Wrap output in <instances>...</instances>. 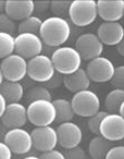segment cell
Segmentation results:
<instances>
[{"mask_svg":"<svg viewBox=\"0 0 124 159\" xmlns=\"http://www.w3.org/2000/svg\"><path fill=\"white\" fill-rule=\"evenodd\" d=\"M39 36L46 45L60 47L71 36V27L66 19L52 16L42 22Z\"/></svg>","mask_w":124,"mask_h":159,"instance_id":"obj_1","label":"cell"},{"mask_svg":"<svg viewBox=\"0 0 124 159\" xmlns=\"http://www.w3.org/2000/svg\"><path fill=\"white\" fill-rule=\"evenodd\" d=\"M51 61L55 69L63 76L74 73L80 69L82 59L75 47L60 46L51 55Z\"/></svg>","mask_w":124,"mask_h":159,"instance_id":"obj_2","label":"cell"},{"mask_svg":"<svg viewBox=\"0 0 124 159\" xmlns=\"http://www.w3.org/2000/svg\"><path fill=\"white\" fill-rule=\"evenodd\" d=\"M28 120L36 127L48 126L56 119V110L52 101L37 100L31 102L27 107Z\"/></svg>","mask_w":124,"mask_h":159,"instance_id":"obj_3","label":"cell"},{"mask_svg":"<svg viewBox=\"0 0 124 159\" xmlns=\"http://www.w3.org/2000/svg\"><path fill=\"white\" fill-rule=\"evenodd\" d=\"M69 18L74 25L86 27L98 18V5L95 0H72L69 8Z\"/></svg>","mask_w":124,"mask_h":159,"instance_id":"obj_4","label":"cell"},{"mask_svg":"<svg viewBox=\"0 0 124 159\" xmlns=\"http://www.w3.org/2000/svg\"><path fill=\"white\" fill-rule=\"evenodd\" d=\"M71 104L74 113L80 117L89 118L100 109V100L95 91L85 89L74 93Z\"/></svg>","mask_w":124,"mask_h":159,"instance_id":"obj_5","label":"cell"},{"mask_svg":"<svg viewBox=\"0 0 124 159\" xmlns=\"http://www.w3.org/2000/svg\"><path fill=\"white\" fill-rule=\"evenodd\" d=\"M55 69L49 57L39 55L28 61V75L32 80L46 83L55 76Z\"/></svg>","mask_w":124,"mask_h":159,"instance_id":"obj_6","label":"cell"},{"mask_svg":"<svg viewBox=\"0 0 124 159\" xmlns=\"http://www.w3.org/2000/svg\"><path fill=\"white\" fill-rule=\"evenodd\" d=\"M0 69L5 80L20 82L28 73V61L15 52L1 61Z\"/></svg>","mask_w":124,"mask_h":159,"instance_id":"obj_7","label":"cell"},{"mask_svg":"<svg viewBox=\"0 0 124 159\" xmlns=\"http://www.w3.org/2000/svg\"><path fill=\"white\" fill-rule=\"evenodd\" d=\"M85 70L90 81L103 83L111 81L115 71V66L111 60L100 56L89 61Z\"/></svg>","mask_w":124,"mask_h":159,"instance_id":"obj_8","label":"cell"},{"mask_svg":"<svg viewBox=\"0 0 124 159\" xmlns=\"http://www.w3.org/2000/svg\"><path fill=\"white\" fill-rule=\"evenodd\" d=\"M75 48L82 60L91 61L102 56L104 44L100 40L98 35L93 33H84L76 39Z\"/></svg>","mask_w":124,"mask_h":159,"instance_id":"obj_9","label":"cell"},{"mask_svg":"<svg viewBox=\"0 0 124 159\" xmlns=\"http://www.w3.org/2000/svg\"><path fill=\"white\" fill-rule=\"evenodd\" d=\"M43 42L39 35L22 33L16 36V49L15 52L23 57L26 60L41 55Z\"/></svg>","mask_w":124,"mask_h":159,"instance_id":"obj_10","label":"cell"},{"mask_svg":"<svg viewBox=\"0 0 124 159\" xmlns=\"http://www.w3.org/2000/svg\"><path fill=\"white\" fill-rule=\"evenodd\" d=\"M4 143L18 155L27 154L33 147L31 134L22 127L9 129L4 136Z\"/></svg>","mask_w":124,"mask_h":159,"instance_id":"obj_11","label":"cell"},{"mask_svg":"<svg viewBox=\"0 0 124 159\" xmlns=\"http://www.w3.org/2000/svg\"><path fill=\"white\" fill-rule=\"evenodd\" d=\"M100 134L110 142L124 139V118L119 113H108L100 127Z\"/></svg>","mask_w":124,"mask_h":159,"instance_id":"obj_12","label":"cell"},{"mask_svg":"<svg viewBox=\"0 0 124 159\" xmlns=\"http://www.w3.org/2000/svg\"><path fill=\"white\" fill-rule=\"evenodd\" d=\"M33 147L40 152H47L55 149L59 144L58 133L55 127L50 126H38L35 127L31 133Z\"/></svg>","mask_w":124,"mask_h":159,"instance_id":"obj_13","label":"cell"},{"mask_svg":"<svg viewBox=\"0 0 124 159\" xmlns=\"http://www.w3.org/2000/svg\"><path fill=\"white\" fill-rule=\"evenodd\" d=\"M56 133H58L59 144L66 150L79 146L83 138L82 129L78 124L73 121L59 124Z\"/></svg>","mask_w":124,"mask_h":159,"instance_id":"obj_14","label":"cell"},{"mask_svg":"<svg viewBox=\"0 0 124 159\" xmlns=\"http://www.w3.org/2000/svg\"><path fill=\"white\" fill-rule=\"evenodd\" d=\"M96 35L103 44L117 46L124 37V27L120 22H103Z\"/></svg>","mask_w":124,"mask_h":159,"instance_id":"obj_15","label":"cell"},{"mask_svg":"<svg viewBox=\"0 0 124 159\" xmlns=\"http://www.w3.org/2000/svg\"><path fill=\"white\" fill-rule=\"evenodd\" d=\"M1 120L3 125L9 129L23 127L28 121L27 108L20 102L7 104V107H6Z\"/></svg>","mask_w":124,"mask_h":159,"instance_id":"obj_16","label":"cell"},{"mask_svg":"<svg viewBox=\"0 0 124 159\" xmlns=\"http://www.w3.org/2000/svg\"><path fill=\"white\" fill-rule=\"evenodd\" d=\"M96 5L104 22H119L124 16V0H98Z\"/></svg>","mask_w":124,"mask_h":159,"instance_id":"obj_17","label":"cell"},{"mask_svg":"<svg viewBox=\"0 0 124 159\" xmlns=\"http://www.w3.org/2000/svg\"><path fill=\"white\" fill-rule=\"evenodd\" d=\"M35 11L33 0H6L5 13L13 21H24L30 18Z\"/></svg>","mask_w":124,"mask_h":159,"instance_id":"obj_18","label":"cell"},{"mask_svg":"<svg viewBox=\"0 0 124 159\" xmlns=\"http://www.w3.org/2000/svg\"><path fill=\"white\" fill-rule=\"evenodd\" d=\"M63 83L65 87L71 93H79V91L88 89L90 85V79L85 69H78L74 73L65 75L63 78Z\"/></svg>","mask_w":124,"mask_h":159,"instance_id":"obj_19","label":"cell"},{"mask_svg":"<svg viewBox=\"0 0 124 159\" xmlns=\"http://www.w3.org/2000/svg\"><path fill=\"white\" fill-rule=\"evenodd\" d=\"M0 93L5 98L7 104L19 103L24 97V87L20 82L4 80L0 85Z\"/></svg>","mask_w":124,"mask_h":159,"instance_id":"obj_20","label":"cell"},{"mask_svg":"<svg viewBox=\"0 0 124 159\" xmlns=\"http://www.w3.org/2000/svg\"><path fill=\"white\" fill-rule=\"evenodd\" d=\"M112 142L100 134L91 139L88 144V154L92 159H105L107 153L112 148Z\"/></svg>","mask_w":124,"mask_h":159,"instance_id":"obj_21","label":"cell"},{"mask_svg":"<svg viewBox=\"0 0 124 159\" xmlns=\"http://www.w3.org/2000/svg\"><path fill=\"white\" fill-rule=\"evenodd\" d=\"M52 103L55 105L56 110L55 122H59L61 124L63 122L72 121V119L75 116V113L70 101L66 99H56L55 101H52Z\"/></svg>","mask_w":124,"mask_h":159,"instance_id":"obj_22","label":"cell"},{"mask_svg":"<svg viewBox=\"0 0 124 159\" xmlns=\"http://www.w3.org/2000/svg\"><path fill=\"white\" fill-rule=\"evenodd\" d=\"M124 102V89H114L107 94L105 107L108 113H119V109Z\"/></svg>","mask_w":124,"mask_h":159,"instance_id":"obj_23","label":"cell"},{"mask_svg":"<svg viewBox=\"0 0 124 159\" xmlns=\"http://www.w3.org/2000/svg\"><path fill=\"white\" fill-rule=\"evenodd\" d=\"M42 22L43 21L39 18V16H31L30 18L20 22L19 26H18L19 34H22V33H30V34L39 35Z\"/></svg>","mask_w":124,"mask_h":159,"instance_id":"obj_24","label":"cell"},{"mask_svg":"<svg viewBox=\"0 0 124 159\" xmlns=\"http://www.w3.org/2000/svg\"><path fill=\"white\" fill-rule=\"evenodd\" d=\"M16 49V37L8 33L0 32V59H5L6 57L15 53Z\"/></svg>","mask_w":124,"mask_h":159,"instance_id":"obj_25","label":"cell"},{"mask_svg":"<svg viewBox=\"0 0 124 159\" xmlns=\"http://www.w3.org/2000/svg\"><path fill=\"white\" fill-rule=\"evenodd\" d=\"M71 0H52L50 1V11L53 16L66 19L69 16V8L71 5Z\"/></svg>","mask_w":124,"mask_h":159,"instance_id":"obj_26","label":"cell"},{"mask_svg":"<svg viewBox=\"0 0 124 159\" xmlns=\"http://www.w3.org/2000/svg\"><path fill=\"white\" fill-rule=\"evenodd\" d=\"M27 99L30 101V103L37 100L51 101V93L46 86L35 85L27 91Z\"/></svg>","mask_w":124,"mask_h":159,"instance_id":"obj_27","label":"cell"},{"mask_svg":"<svg viewBox=\"0 0 124 159\" xmlns=\"http://www.w3.org/2000/svg\"><path fill=\"white\" fill-rule=\"evenodd\" d=\"M107 114H108V112H106V111L100 110L96 114H95L93 116L88 118V120H87V126H88L89 130L91 131L92 134H100V123H102L103 119L106 117Z\"/></svg>","mask_w":124,"mask_h":159,"instance_id":"obj_28","label":"cell"},{"mask_svg":"<svg viewBox=\"0 0 124 159\" xmlns=\"http://www.w3.org/2000/svg\"><path fill=\"white\" fill-rule=\"evenodd\" d=\"M16 30V22L6 15L5 12L0 13V32L8 33L13 35Z\"/></svg>","mask_w":124,"mask_h":159,"instance_id":"obj_29","label":"cell"},{"mask_svg":"<svg viewBox=\"0 0 124 159\" xmlns=\"http://www.w3.org/2000/svg\"><path fill=\"white\" fill-rule=\"evenodd\" d=\"M111 83L115 89H124V65H121L115 68L113 78L111 79Z\"/></svg>","mask_w":124,"mask_h":159,"instance_id":"obj_30","label":"cell"},{"mask_svg":"<svg viewBox=\"0 0 124 159\" xmlns=\"http://www.w3.org/2000/svg\"><path fill=\"white\" fill-rule=\"evenodd\" d=\"M66 159H87L86 152L80 146H77L75 148L68 149L66 151Z\"/></svg>","mask_w":124,"mask_h":159,"instance_id":"obj_31","label":"cell"},{"mask_svg":"<svg viewBox=\"0 0 124 159\" xmlns=\"http://www.w3.org/2000/svg\"><path fill=\"white\" fill-rule=\"evenodd\" d=\"M105 159H124V146H112Z\"/></svg>","mask_w":124,"mask_h":159,"instance_id":"obj_32","label":"cell"},{"mask_svg":"<svg viewBox=\"0 0 124 159\" xmlns=\"http://www.w3.org/2000/svg\"><path fill=\"white\" fill-rule=\"evenodd\" d=\"M41 159H66L65 154L59 150H50L47 152H43V153L39 156Z\"/></svg>","mask_w":124,"mask_h":159,"instance_id":"obj_33","label":"cell"},{"mask_svg":"<svg viewBox=\"0 0 124 159\" xmlns=\"http://www.w3.org/2000/svg\"><path fill=\"white\" fill-rule=\"evenodd\" d=\"M12 151L4 142H0V159H11Z\"/></svg>","mask_w":124,"mask_h":159,"instance_id":"obj_34","label":"cell"},{"mask_svg":"<svg viewBox=\"0 0 124 159\" xmlns=\"http://www.w3.org/2000/svg\"><path fill=\"white\" fill-rule=\"evenodd\" d=\"M63 78H64V76L62 75V74H55V76L52 77L51 79H50L48 82H46L47 83V86L48 87H51V89H56V87H59V86H61L63 83Z\"/></svg>","mask_w":124,"mask_h":159,"instance_id":"obj_35","label":"cell"},{"mask_svg":"<svg viewBox=\"0 0 124 159\" xmlns=\"http://www.w3.org/2000/svg\"><path fill=\"white\" fill-rule=\"evenodd\" d=\"M6 107H7V102H6L5 98L0 93V119H1L3 114H4Z\"/></svg>","mask_w":124,"mask_h":159,"instance_id":"obj_36","label":"cell"},{"mask_svg":"<svg viewBox=\"0 0 124 159\" xmlns=\"http://www.w3.org/2000/svg\"><path fill=\"white\" fill-rule=\"evenodd\" d=\"M117 52H119V55H121L122 57H124V37L121 40V42L117 45Z\"/></svg>","mask_w":124,"mask_h":159,"instance_id":"obj_37","label":"cell"},{"mask_svg":"<svg viewBox=\"0 0 124 159\" xmlns=\"http://www.w3.org/2000/svg\"><path fill=\"white\" fill-rule=\"evenodd\" d=\"M5 2L6 0H0V13L5 11Z\"/></svg>","mask_w":124,"mask_h":159,"instance_id":"obj_38","label":"cell"},{"mask_svg":"<svg viewBox=\"0 0 124 159\" xmlns=\"http://www.w3.org/2000/svg\"><path fill=\"white\" fill-rule=\"evenodd\" d=\"M119 114L124 118V102L122 103L121 107H120V109H119Z\"/></svg>","mask_w":124,"mask_h":159,"instance_id":"obj_39","label":"cell"},{"mask_svg":"<svg viewBox=\"0 0 124 159\" xmlns=\"http://www.w3.org/2000/svg\"><path fill=\"white\" fill-rule=\"evenodd\" d=\"M4 81V77H3V74H2V71L0 69V85L2 84V82Z\"/></svg>","mask_w":124,"mask_h":159,"instance_id":"obj_40","label":"cell"},{"mask_svg":"<svg viewBox=\"0 0 124 159\" xmlns=\"http://www.w3.org/2000/svg\"><path fill=\"white\" fill-rule=\"evenodd\" d=\"M23 159H41L40 157H37V156H33V155H30V156H27Z\"/></svg>","mask_w":124,"mask_h":159,"instance_id":"obj_41","label":"cell"}]
</instances>
